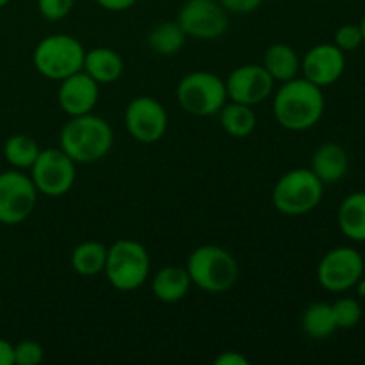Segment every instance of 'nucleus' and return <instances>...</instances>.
I'll return each mask as SVG.
<instances>
[{"mask_svg": "<svg viewBox=\"0 0 365 365\" xmlns=\"http://www.w3.org/2000/svg\"><path fill=\"white\" fill-rule=\"evenodd\" d=\"M86 48L77 38L68 34H50L36 45L32 53L34 68L50 81H63L84 66Z\"/></svg>", "mask_w": 365, "mask_h": 365, "instance_id": "423d86ee", "label": "nucleus"}, {"mask_svg": "<svg viewBox=\"0 0 365 365\" xmlns=\"http://www.w3.org/2000/svg\"><path fill=\"white\" fill-rule=\"evenodd\" d=\"M123 59L120 53L107 46L86 50L82 70L98 84H113L123 73Z\"/></svg>", "mask_w": 365, "mask_h": 365, "instance_id": "f3484780", "label": "nucleus"}, {"mask_svg": "<svg viewBox=\"0 0 365 365\" xmlns=\"http://www.w3.org/2000/svg\"><path fill=\"white\" fill-rule=\"evenodd\" d=\"M41 344L34 341H21L14 346V364L16 365H38L43 362Z\"/></svg>", "mask_w": 365, "mask_h": 365, "instance_id": "cd10ccee", "label": "nucleus"}, {"mask_svg": "<svg viewBox=\"0 0 365 365\" xmlns=\"http://www.w3.org/2000/svg\"><path fill=\"white\" fill-rule=\"evenodd\" d=\"M0 365H14V346L0 339Z\"/></svg>", "mask_w": 365, "mask_h": 365, "instance_id": "473e14b6", "label": "nucleus"}, {"mask_svg": "<svg viewBox=\"0 0 365 365\" xmlns=\"http://www.w3.org/2000/svg\"><path fill=\"white\" fill-rule=\"evenodd\" d=\"M364 257L351 246H337L321 259L317 266V282L330 292H346L364 277Z\"/></svg>", "mask_w": 365, "mask_h": 365, "instance_id": "9d476101", "label": "nucleus"}, {"mask_svg": "<svg viewBox=\"0 0 365 365\" xmlns=\"http://www.w3.org/2000/svg\"><path fill=\"white\" fill-rule=\"evenodd\" d=\"M342 234L355 242H365V191H356L342 200L337 212Z\"/></svg>", "mask_w": 365, "mask_h": 365, "instance_id": "6ab92c4d", "label": "nucleus"}, {"mask_svg": "<svg viewBox=\"0 0 365 365\" xmlns=\"http://www.w3.org/2000/svg\"><path fill=\"white\" fill-rule=\"evenodd\" d=\"M39 145L27 134H14L4 143V157L14 170H31L38 159Z\"/></svg>", "mask_w": 365, "mask_h": 365, "instance_id": "393cba45", "label": "nucleus"}, {"mask_svg": "<svg viewBox=\"0 0 365 365\" xmlns=\"http://www.w3.org/2000/svg\"><path fill=\"white\" fill-rule=\"evenodd\" d=\"M38 189L21 170L0 173V223L20 225L27 220L38 203Z\"/></svg>", "mask_w": 365, "mask_h": 365, "instance_id": "1a4fd4ad", "label": "nucleus"}, {"mask_svg": "<svg viewBox=\"0 0 365 365\" xmlns=\"http://www.w3.org/2000/svg\"><path fill=\"white\" fill-rule=\"evenodd\" d=\"M262 66L266 68L274 82H287L298 77V73L302 71V61L292 46L285 45V43H277L266 50Z\"/></svg>", "mask_w": 365, "mask_h": 365, "instance_id": "aec40b11", "label": "nucleus"}, {"mask_svg": "<svg viewBox=\"0 0 365 365\" xmlns=\"http://www.w3.org/2000/svg\"><path fill=\"white\" fill-rule=\"evenodd\" d=\"M100 7L107 11H113V13H120V11H127L134 6L138 0H95Z\"/></svg>", "mask_w": 365, "mask_h": 365, "instance_id": "2f4dec72", "label": "nucleus"}, {"mask_svg": "<svg viewBox=\"0 0 365 365\" xmlns=\"http://www.w3.org/2000/svg\"><path fill=\"white\" fill-rule=\"evenodd\" d=\"M323 192L324 184L310 168H296L274 184L273 205L285 216H305L319 205Z\"/></svg>", "mask_w": 365, "mask_h": 365, "instance_id": "20e7f679", "label": "nucleus"}, {"mask_svg": "<svg viewBox=\"0 0 365 365\" xmlns=\"http://www.w3.org/2000/svg\"><path fill=\"white\" fill-rule=\"evenodd\" d=\"M100 96V84L93 81L84 70L63 78L57 91L59 107L68 116H82L95 109Z\"/></svg>", "mask_w": 365, "mask_h": 365, "instance_id": "2eb2a0df", "label": "nucleus"}, {"mask_svg": "<svg viewBox=\"0 0 365 365\" xmlns=\"http://www.w3.org/2000/svg\"><path fill=\"white\" fill-rule=\"evenodd\" d=\"M337 330H349L355 328L362 319V305L355 298H341L331 305Z\"/></svg>", "mask_w": 365, "mask_h": 365, "instance_id": "a878e982", "label": "nucleus"}, {"mask_svg": "<svg viewBox=\"0 0 365 365\" xmlns=\"http://www.w3.org/2000/svg\"><path fill=\"white\" fill-rule=\"evenodd\" d=\"M356 287V291H359V294H360V298H365V278L362 277L359 280V284L355 285Z\"/></svg>", "mask_w": 365, "mask_h": 365, "instance_id": "72a5a7b5", "label": "nucleus"}, {"mask_svg": "<svg viewBox=\"0 0 365 365\" xmlns=\"http://www.w3.org/2000/svg\"><path fill=\"white\" fill-rule=\"evenodd\" d=\"M227 13L250 14L262 6L264 0H217Z\"/></svg>", "mask_w": 365, "mask_h": 365, "instance_id": "c756f323", "label": "nucleus"}, {"mask_svg": "<svg viewBox=\"0 0 365 365\" xmlns=\"http://www.w3.org/2000/svg\"><path fill=\"white\" fill-rule=\"evenodd\" d=\"M177 21L185 36L209 41L227 32L228 13L217 0H187L178 11Z\"/></svg>", "mask_w": 365, "mask_h": 365, "instance_id": "9b49d317", "label": "nucleus"}, {"mask_svg": "<svg viewBox=\"0 0 365 365\" xmlns=\"http://www.w3.org/2000/svg\"><path fill=\"white\" fill-rule=\"evenodd\" d=\"M107 260V246L98 241H84L71 252V267L81 277H95L103 273Z\"/></svg>", "mask_w": 365, "mask_h": 365, "instance_id": "4be33fe9", "label": "nucleus"}, {"mask_svg": "<svg viewBox=\"0 0 365 365\" xmlns=\"http://www.w3.org/2000/svg\"><path fill=\"white\" fill-rule=\"evenodd\" d=\"M225 86L228 100L253 107L273 95L274 81L262 64H245L228 75Z\"/></svg>", "mask_w": 365, "mask_h": 365, "instance_id": "ddd939ff", "label": "nucleus"}, {"mask_svg": "<svg viewBox=\"0 0 365 365\" xmlns=\"http://www.w3.org/2000/svg\"><path fill=\"white\" fill-rule=\"evenodd\" d=\"M178 106L192 116H214L228 102L227 86L221 77L210 71L187 73L177 88Z\"/></svg>", "mask_w": 365, "mask_h": 365, "instance_id": "0eeeda50", "label": "nucleus"}, {"mask_svg": "<svg viewBox=\"0 0 365 365\" xmlns=\"http://www.w3.org/2000/svg\"><path fill=\"white\" fill-rule=\"evenodd\" d=\"M11 0H0V7H4V6H7V4H9Z\"/></svg>", "mask_w": 365, "mask_h": 365, "instance_id": "c9c22d12", "label": "nucleus"}, {"mask_svg": "<svg viewBox=\"0 0 365 365\" xmlns=\"http://www.w3.org/2000/svg\"><path fill=\"white\" fill-rule=\"evenodd\" d=\"M348 152L341 145H337V143H324L314 153L310 170L327 185L341 182L344 178V175L348 173Z\"/></svg>", "mask_w": 365, "mask_h": 365, "instance_id": "dca6fc26", "label": "nucleus"}, {"mask_svg": "<svg viewBox=\"0 0 365 365\" xmlns=\"http://www.w3.org/2000/svg\"><path fill=\"white\" fill-rule=\"evenodd\" d=\"M125 127L132 139L143 145H152L166 134L168 113L159 100L138 96L125 109Z\"/></svg>", "mask_w": 365, "mask_h": 365, "instance_id": "f8f14e48", "label": "nucleus"}, {"mask_svg": "<svg viewBox=\"0 0 365 365\" xmlns=\"http://www.w3.org/2000/svg\"><path fill=\"white\" fill-rule=\"evenodd\" d=\"M185 32L178 21H163L148 34V46L159 56H175L185 45Z\"/></svg>", "mask_w": 365, "mask_h": 365, "instance_id": "b1692460", "label": "nucleus"}, {"mask_svg": "<svg viewBox=\"0 0 365 365\" xmlns=\"http://www.w3.org/2000/svg\"><path fill=\"white\" fill-rule=\"evenodd\" d=\"M75 6V0H38V9L43 18L57 21L66 18Z\"/></svg>", "mask_w": 365, "mask_h": 365, "instance_id": "c85d7f7f", "label": "nucleus"}, {"mask_svg": "<svg viewBox=\"0 0 365 365\" xmlns=\"http://www.w3.org/2000/svg\"><path fill=\"white\" fill-rule=\"evenodd\" d=\"M220 121L223 130L235 139L248 138L257 127V116L252 106L239 102H227L221 107Z\"/></svg>", "mask_w": 365, "mask_h": 365, "instance_id": "412c9836", "label": "nucleus"}, {"mask_svg": "<svg viewBox=\"0 0 365 365\" xmlns=\"http://www.w3.org/2000/svg\"><path fill=\"white\" fill-rule=\"evenodd\" d=\"M360 31H362V36H364V43H365V16L362 18V21H360Z\"/></svg>", "mask_w": 365, "mask_h": 365, "instance_id": "f704fd0d", "label": "nucleus"}, {"mask_svg": "<svg viewBox=\"0 0 365 365\" xmlns=\"http://www.w3.org/2000/svg\"><path fill=\"white\" fill-rule=\"evenodd\" d=\"M214 365H250V360L239 351H223L216 356Z\"/></svg>", "mask_w": 365, "mask_h": 365, "instance_id": "7c9ffc66", "label": "nucleus"}, {"mask_svg": "<svg viewBox=\"0 0 365 365\" xmlns=\"http://www.w3.org/2000/svg\"><path fill=\"white\" fill-rule=\"evenodd\" d=\"M346 70V56L334 43L312 46L302 61L303 77L319 88H328L342 77Z\"/></svg>", "mask_w": 365, "mask_h": 365, "instance_id": "4468645a", "label": "nucleus"}, {"mask_svg": "<svg viewBox=\"0 0 365 365\" xmlns=\"http://www.w3.org/2000/svg\"><path fill=\"white\" fill-rule=\"evenodd\" d=\"M192 282L187 269L180 266L160 267L152 280V292L164 303H177L185 298Z\"/></svg>", "mask_w": 365, "mask_h": 365, "instance_id": "a211bd4d", "label": "nucleus"}, {"mask_svg": "<svg viewBox=\"0 0 365 365\" xmlns=\"http://www.w3.org/2000/svg\"><path fill=\"white\" fill-rule=\"evenodd\" d=\"M75 160L61 148H45L31 168V178L39 195L59 198L68 195L75 184Z\"/></svg>", "mask_w": 365, "mask_h": 365, "instance_id": "6e6552de", "label": "nucleus"}, {"mask_svg": "<svg viewBox=\"0 0 365 365\" xmlns=\"http://www.w3.org/2000/svg\"><path fill=\"white\" fill-rule=\"evenodd\" d=\"M114 132L103 118L93 113L71 116L61 128L59 148L75 164H91L103 159L113 150Z\"/></svg>", "mask_w": 365, "mask_h": 365, "instance_id": "f03ea898", "label": "nucleus"}, {"mask_svg": "<svg viewBox=\"0 0 365 365\" xmlns=\"http://www.w3.org/2000/svg\"><path fill=\"white\" fill-rule=\"evenodd\" d=\"M273 114L287 130L303 132L316 127L324 114L323 88L305 77L282 82L273 98Z\"/></svg>", "mask_w": 365, "mask_h": 365, "instance_id": "f257e3e1", "label": "nucleus"}, {"mask_svg": "<svg viewBox=\"0 0 365 365\" xmlns=\"http://www.w3.org/2000/svg\"><path fill=\"white\" fill-rule=\"evenodd\" d=\"M364 43L362 31H360V25L355 24H346L342 27L337 29L335 32L334 45H337L342 52H353V50L359 48Z\"/></svg>", "mask_w": 365, "mask_h": 365, "instance_id": "bb28decb", "label": "nucleus"}, {"mask_svg": "<svg viewBox=\"0 0 365 365\" xmlns=\"http://www.w3.org/2000/svg\"><path fill=\"white\" fill-rule=\"evenodd\" d=\"M302 327L303 331L310 339H316V341H323V339L330 337L337 330L330 303L317 302L307 307L302 317Z\"/></svg>", "mask_w": 365, "mask_h": 365, "instance_id": "5701e85b", "label": "nucleus"}, {"mask_svg": "<svg viewBox=\"0 0 365 365\" xmlns=\"http://www.w3.org/2000/svg\"><path fill=\"white\" fill-rule=\"evenodd\" d=\"M191 282L202 291L220 294L228 291L239 280V264L228 250L216 245L198 246L187 259Z\"/></svg>", "mask_w": 365, "mask_h": 365, "instance_id": "7ed1b4c3", "label": "nucleus"}, {"mask_svg": "<svg viewBox=\"0 0 365 365\" xmlns=\"http://www.w3.org/2000/svg\"><path fill=\"white\" fill-rule=\"evenodd\" d=\"M107 280L118 291H135L150 277V255L145 246L132 239H120L107 248L103 267Z\"/></svg>", "mask_w": 365, "mask_h": 365, "instance_id": "39448f33", "label": "nucleus"}]
</instances>
